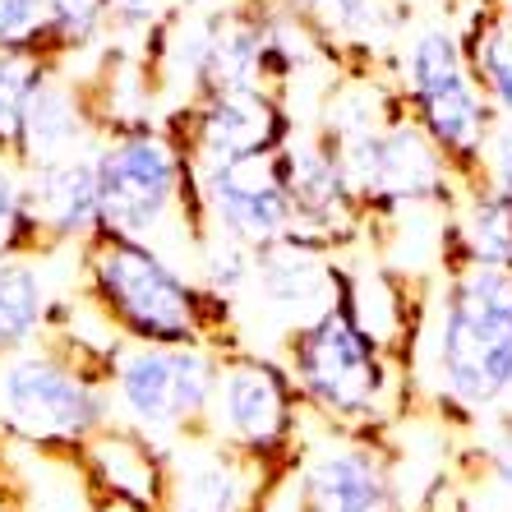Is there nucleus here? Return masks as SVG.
I'll use <instances>...</instances> for the list:
<instances>
[{
  "label": "nucleus",
  "mask_w": 512,
  "mask_h": 512,
  "mask_svg": "<svg viewBox=\"0 0 512 512\" xmlns=\"http://www.w3.org/2000/svg\"><path fill=\"white\" fill-rule=\"evenodd\" d=\"M406 370L439 420H489L512 383V268L448 263L439 291L420 300Z\"/></svg>",
  "instance_id": "1"
},
{
  "label": "nucleus",
  "mask_w": 512,
  "mask_h": 512,
  "mask_svg": "<svg viewBox=\"0 0 512 512\" xmlns=\"http://www.w3.org/2000/svg\"><path fill=\"white\" fill-rule=\"evenodd\" d=\"M282 365L296 383L305 416L328 429L388 434L416 402L406 360L383 351L342 305V296L286 333Z\"/></svg>",
  "instance_id": "2"
},
{
  "label": "nucleus",
  "mask_w": 512,
  "mask_h": 512,
  "mask_svg": "<svg viewBox=\"0 0 512 512\" xmlns=\"http://www.w3.org/2000/svg\"><path fill=\"white\" fill-rule=\"evenodd\" d=\"M79 286L125 342L240 346L227 300L208 296L190 268L143 240L97 231L79 250Z\"/></svg>",
  "instance_id": "3"
},
{
  "label": "nucleus",
  "mask_w": 512,
  "mask_h": 512,
  "mask_svg": "<svg viewBox=\"0 0 512 512\" xmlns=\"http://www.w3.org/2000/svg\"><path fill=\"white\" fill-rule=\"evenodd\" d=\"M97 190H102V231L143 240L194 273L203 213L190 153L171 125L153 120L107 125L97 139Z\"/></svg>",
  "instance_id": "4"
},
{
  "label": "nucleus",
  "mask_w": 512,
  "mask_h": 512,
  "mask_svg": "<svg viewBox=\"0 0 512 512\" xmlns=\"http://www.w3.org/2000/svg\"><path fill=\"white\" fill-rule=\"evenodd\" d=\"M111 420L107 360L42 333L37 342L0 356V439L37 448H84Z\"/></svg>",
  "instance_id": "5"
},
{
  "label": "nucleus",
  "mask_w": 512,
  "mask_h": 512,
  "mask_svg": "<svg viewBox=\"0 0 512 512\" xmlns=\"http://www.w3.org/2000/svg\"><path fill=\"white\" fill-rule=\"evenodd\" d=\"M227 346L208 342H125L107 356L111 420L139 429L153 443L190 439L208 425V402L217 388V365Z\"/></svg>",
  "instance_id": "6"
},
{
  "label": "nucleus",
  "mask_w": 512,
  "mask_h": 512,
  "mask_svg": "<svg viewBox=\"0 0 512 512\" xmlns=\"http://www.w3.org/2000/svg\"><path fill=\"white\" fill-rule=\"evenodd\" d=\"M402 102L411 111L420 130L434 139L448 162H453L457 180H476L485 139L494 130V107L480 93L471 60H466V42L453 28H425L411 37L402 60Z\"/></svg>",
  "instance_id": "7"
},
{
  "label": "nucleus",
  "mask_w": 512,
  "mask_h": 512,
  "mask_svg": "<svg viewBox=\"0 0 512 512\" xmlns=\"http://www.w3.org/2000/svg\"><path fill=\"white\" fill-rule=\"evenodd\" d=\"M305 406L282 360L259 356L250 346H227L217 365V388L208 402V434L250 462L282 471L305 439Z\"/></svg>",
  "instance_id": "8"
},
{
  "label": "nucleus",
  "mask_w": 512,
  "mask_h": 512,
  "mask_svg": "<svg viewBox=\"0 0 512 512\" xmlns=\"http://www.w3.org/2000/svg\"><path fill=\"white\" fill-rule=\"evenodd\" d=\"M337 153L351 176V190L379 222H397L416 208H448L462 185L453 162L434 148V139L411 120L406 107L374 130L342 139Z\"/></svg>",
  "instance_id": "9"
},
{
  "label": "nucleus",
  "mask_w": 512,
  "mask_h": 512,
  "mask_svg": "<svg viewBox=\"0 0 512 512\" xmlns=\"http://www.w3.org/2000/svg\"><path fill=\"white\" fill-rule=\"evenodd\" d=\"M277 485L296 512H402L397 448L388 434L323 425V439H300L296 457L277 471Z\"/></svg>",
  "instance_id": "10"
},
{
  "label": "nucleus",
  "mask_w": 512,
  "mask_h": 512,
  "mask_svg": "<svg viewBox=\"0 0 512 512\" xmlns=\"http://www.w3.org/2000/svg\"><path fill=\"white\" fill-rule=\"evenodd\" d=\"M194 194H199L203 231H222L240 245H273L286 231H296V208L286 194L282 148L250 157H231L213 167H190Z\"/></svg>",
  "instance_id": "11"
},
{
  "label": "nucleus",
  "mask_w": 512,
  "mask_h": 512,
  "mask_svg": "<svg viewBox=\"0 0 512 512\" xmlns=\"http://www.w3.org/2000/svg\"><path fill=\"white\" fill-rule=\"evenodd\" d=\"M282 176L291 208H296V231H305L310 240H319L328 250H342L370 227V213H365L360 194L351 190L342 153L323 130H291V139L282 143Z\"/></svg>",
  "instance_id": "12"
},
{
  "label": "nucleus",
  "mask_w": 512,
  "mask_h": 512,
  "mask_svg": "<svg viewBox=\"0 0 512 512\" xmlns=\"http://www.w3.org/2000/svg\"><path fill=\"white\" fill-rule=\"evenodd\" d=\"M273 480L277 471L199 429L167 448L162 512H263V494Z\"/></svg>",
  "instance_id": "13"
},
{
  "label": "nucleus",
  "mask_w": 512,
  "mask_h": 512,
  "mask_svg": "<svg viewBox=\"0 0 512 512\" xmlns=\"http://www.w3.org/2000/svg\"><path fill=\"white\" fill-rule=\"evenodd\" d=\"M176 139L190 153V167H213L231 157H250L282 148L291 139V116L282 111L277 93H199L190 97L185 116L171 120Z\"/></svg>",
  "instance_id": "14"
},
{
  "label": "nucleus",
  "mask_w": 512,
  "mask_h": 512,
  "mask_svg": "<svg viewBox=\"0 0 512 512\" xmlns=\"http://www.w3.org/2000/svg\"><path fill=\"white\" fill-rule=\"evenodd\" d=\"M24 213L33 245L42 250H84L102 231V190H97V148L42 167H24Z\"/></svg>",
  "instance_id": "15"
},
{
  "label": "nucleus",
  "mask_w": 512,
  "mask_h": 512,
  "mask_svg": "<svg viewBox=\"0 0 512 512\" xmlns=\"http://www.w3.org/2000/svg\"><path fill=\"white\" fill-rule=\"evenodd\" d=\"M79 291V250H5L0 254V356L51 333V319Z\"/></svg>",
  "instance_id": "16"
},
{
  "label": "nucleus",
  "mask_w": 512,
  "mask_h": 512,
  "mask_svg": "<svg viewBox=\"0 0 512 512\" xmlns=\"http://www.w3.org/2000/svg\"><path fill=\"white\" fill-rule=\"evenodd\" d=\"M337 250L310 240L305 231H286L273 245L254 250V282L250 291L286 319V333L310 323L342 296V263L333 259Z\"/></svg>",
  "instance_id": "17"
},
{
  "label": "nucleus",
  "mask_w": 512,
  "mask_h": 512,
  "mask_svg": "<svg viewBox=\"0 0 512 512\" xmlns=\"http://www.w3.org/2000/svg\"><path fill=\"white\" fill-rule=\"evenodd\" d=\"M107 130V111L97 102V93L74 79V74L56 70L37 84V93L28 97L24 107V125H19V143H14V157L19 167H42V162H60V157L88 153L97 148Z\"/></svg>",
  "instance_id": "18"
},
{
  "label": "nucleus",
  "mask_w": 512,
  "mask_h": 512,
  "mask_svg": "<svg viewBox=\"0 0 512 512\" xmlns=\"http://www.w3.org/2000/svg\"><path fill=\"white\" fill-rule=\"evenodd\" d=\"M0 503L10 512H102L79 448L0 439Z\"/></svg>",
  "instance_id": "19"
},
{
  "label": "nucleus",
  "mask_w": 512,
  "mask_h": 512,
  "mask_svg": "<svg viewBox=\"0 0 512 512\" xmlns=\"http://www.w3.org/2000/svg\"><path fill=\"white\" fill-rule=\"evenodd\" d=\"M79 457H84L102 499L162 512V494H167V448L162 443H153L148 434H139L130 425H120V420H107L79 448Z\"/></svg>",
  "instance_id": "20"
},
{
  "label": "nucleus",
  "mask_w": 512,
  "mask_h": 512,
  "mask_svg": "<svg viewBox=\"0 0 512 512\" xmlns=\"http://www.w3.org/2000/svg\"><path fill=\"white\" fill-rule=\"evenodd\" d=\"M443 263H480V268H512V199L485 180L457 185L453 203L443 208Z\"/></svg>",
  "instance_id": "21"
},
{
  "label": "nucleus",
  "mask_w": 512,
  "mask_h": 512,
  "mask_svg": "<svg viewBox=\"0 0 512 512\" xmlns=\"http://www.w3.org/2000/svg\"><path fill=\"white\" fill-rule=\"evenodd\" d=\"M462 42L494 116H512V0H494Z\"/></svg>",
  "instance_id": "22"
},
{
  "label": "nucleus",
  "mask_w": 512,
  "mask_h": 512,
  "mask_svg": "<svg viewBox=\"0 0 512 512\" xmlns=\"http://www.w3.org/2000/svg\"><path fill=\"white\" fill-rule=\"evenodd\" d=\"M51 70H56V56H47V51H33V47L0 51V153L14 157L28 97L37 93V84H42Z\"/></svg>",
  "instance_id": "23"
},
{
  "label": "nucleus",
  "mask_w": 512,
  "mask_h": 512,
  "mask_svg": "<svg viewBox=\"0 0 512 512\" xmlns=\"http://www.w3.org/2000/svg\"><path fill=\"white\" fill-rule=\"evenodd\" d=\"M305 24L319 37H342L356 47H374L388 37V0H300Z\"/></svg>",
  "instance_id": "24"
},
{
  "label": "nucleus",
  "mask_w": 512,
  "mask_h": 512,
  "mask_svg": "<svg viewBox=\"0 0 512 512\" xmlns=\"http://www.w3.org/2000/svg\"><path fill=\"white\" fill-rule=\"evenodd\" d=\"M107 0H47L42 14V51L56 60L93 47L107 33Z\"/></svg>",
  "instance_id": "25"
},
{
  "label": "nucleus",
  "mask_w": 512,
  "mask_h": 512,
  "mask_svg": "<svg viewBox=\"0 0 512 512\" xmlns=\"http://www.w3.org/2000/svg\"><path fill=\"white\" fill-rule=\"evenodd\" d=\"M28 245H33V227L24 213V167L19 157L0 153V254L28 250Z\"/></svg>",
  "instance_id": "26"
},
{
  "label": "nucleus",
  "mask_w": 512,
  "mask_h": 512,
  "mask_svg": "<svg viewBox=\"0 0 512 512\" xmlns=\"http://www.w3.org/2000/svg\"><path fill=\"white\" fill-rule=\"evenodd\" d=\"M42 14H47V0H0V51L5 47L42 51Z\"/></svg>",
  "instance_id": "27"
},
{
  "label": "nucleus",
  "mask_w": 512,
  "mask_h": 512,
  "mask_svg": "<svg viewBox=\"0 0 512 512\" xmlns=\"http://www.w3.org/2000/svg\"><path fill=\"white\" fill-rule=\"evenodd\" d=\"M471 457H476L480 476H485L489 485L499 489L503 499H512V425L494 420V429H489L485 443H480Z\"/></svg>",
  "instance_id": "28"
},
{
  "label": "nucleus",
  "mask_w": 512,
  "mask_h": 512,
  "mask_svg": "<svg viewBox=\"0 0 512 512\" xmlns=\"http://www.w3.org/2000/svg\"><path fill=\"white\" fill-rule=\"evenodd\" d=\"M476 180H485V185H494V190H503L512 199V116H494Z\"/></svg>",
  "instance_id": "29"
},
{
  "label": "nucleus",
  "mask_w": 512,
  "mask_h": 512,
  "mask_svg": "<svg viewBox=\"0 0 512 512\" xmlns=\"http://www.w3.org/2000/svg\"><path fill=\"white\" fill-rule=\"evenodd\" d=\"M171 14V0H107V24L120 33H157Z\"/></svg>",
  "instance_id": "30"
},
{
  "label": "nucleus",
  "mask_w": 512,
  "mask_h": 512,
  "mask_svg": "<svg viewBox=\"0 0 512 512\" xmlns=\"http://www.w3.org/2000/svg\"><path fill=\"white\" fill-rule=\"evenodd\" d=\"M503 512H512V499H503Z\"/></svg>",
  "instance_id": "31"
},
{
  "label": "nucleus",
  "mask_w": 512,
  "mask_h": 512,
  "mask_svg": "<svg viewBox=\"0 0 512 512\" xmlns=\"http://www.w3.org/2000/svg\"><path fill=\"white\" fill-rule=\"evenodd\" d=\"M0 512H10V508H5V503H0Z\"/></svg>",
  "instance_id": "32"
}]
</instances>
